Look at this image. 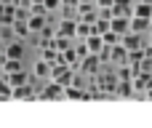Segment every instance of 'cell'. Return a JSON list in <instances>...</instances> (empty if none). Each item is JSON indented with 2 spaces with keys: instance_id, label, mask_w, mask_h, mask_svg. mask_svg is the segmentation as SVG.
Listing matches in <instances>:
<instances>
[{
  "instance_id": "cell-10",
  "label": "cell",
  "mask_w": 152,
  "mask_h": 128,
  "mask_svg": "<svg viewBox=\"0 0 152 128\" xmlns=\"http://www.w3.org/2000/svg\"><path fill=\"white\" fill-rule=\"evenodd\" d=\"M110 29H115L118 35H126L131 29V16H112L110 19Z\"/></svg>"
},
{
  "instance_id": "cell-1",
  "label": "cell",
  "mask_w": 152,
  "mask_h": 128,
  "mask_svg": "<svg viewBox=\"0 0 152 128\" xmlns=\"http://www.w3.org/2000/svg\"><path fill=\"white\" fill-rule=\"evenodd\" d=\"M102 69H104V61L99 59V53H86V56L80 59V75L94 78V75H99Z\"/></svg>"
},
{
  "instance_id": "cell-2",
  "label": "cell",
  "mask_w": 152,
  "mask_h": 128,
  "mask_svg": "<svg viewBox=\"0 0 152 128\" xmlns=\"http://www.w3.org/2000/svg\"><path fill=\"white\" fill-rule=\"evenodd\" d=\"M37 99H43V102H53V99H64V86H59V83H53V80H48L45 83V88L37 94Z\"/></svg>"
},
{
  "instance_id": "cell-25",
  "label": "cell",
  "mask_w": 152,
  "mask_h": 128,
  "mask_svg": "<svg viewBox=\"0 0 152 128\" xmlns=\"http://www.w3.org/2000/svg\"><path fill=\"white\" fill-rule=\"evenodd\" d=\"M43 5H45V11L51 13V11H59V8H61V0H43Z\"/></svg>"
},
{
  "instance_id": "cell-8",
  "label": "cell",
  "mask_w": 152,
  "mask_h": 128,
  "mask_svg": "<svg viewBox=\"0 0 152 128\" xmlns=\"http://www.w3.org/2000/svg\"><path fill=\"white\" fill-rule=\"evenodd\" d=\"M32 78H35V80H48V78H51V64H48L45 59H37V61L32 64Z\"/></svg>"
},
{
  "instance_id": "cell-14",
  "label": "cell",
  "mask_w": 152,
  "mask_h": 128,
  "mask_svg": "<svg viewBox=\"0 0 152 128\" xmlns=\"http://www.w3.org/2000/svg\"><path fill=\"white\" fill-rule=\"evenodd\" d=\"M150 27H152L150 19H144V16H131V32L144 35V32H150Z\"/></svg>"
},
{
  "instance_id": "cell-23",
  "label": "cell",
  "mask_w": 152,
  "mask_h": 128,
  "mask_svg": "<svg viewBox=\"0 0 152 128\" xmlns=\"http://www.w3.org/2000/svg\"><path fill=\"white\" fill-rule=\"evenodd\" d=\"M110 29V19H104V16H96V21H94V32L96 35H104Z\"/></svg>"
},
{
  "instance_id": "cell-27",
  "label": "cell",
  "mask_w": 152,
  "mask_h": 128,
  "mask_svg": "<svg viewBox=\"0 0 152 128\" xmlns=\"http://www.w3.org/2000/svg\"><path fill=\"white\" fill-rule=\"evenodd\" d=\"M0 48H3V32H0Z\"/></svg>"
},
{
  "instance_id": "cell-26",
  "label": "cell",
  "mask_w": 152,
  "mask_h": 128,
  "mask_svg": "<svg viewBox=\"0 0 152 128\" xmlns=\"http://www.w3.org/2000/svg\"><path fill=\"white\" fill-rule=\"evenodd\" d=\"M3 64H5V51L0 48V69H3Z\"/></svg>"
},
{
  "instance_id": "cell-17",
  "label": "cell",
  "mask_w": 152,
  "mask_h": 128,
  "mask_svg": "<svg viewBox=\"0 0 152 128\" xmlns=\"http://www.w3.org/2000/svg\"><path fill=\"white\" fill-rule=\"evenodd\" d=\"M115 96H120V99H131V96H136V94H134V86H131V80H118Z\"/></svg>"
},
{
  "instance_id": "cell-15",
  "label": "cell",
  "mask_w": 152,
  "mask_h": 128,
  "mask_svg": "<svg viewBox=\"0 0 152 128\" xmlns=\"http://www.w3.org/2000/svg\"><path fill=\"white\" fill-rule=\"evenodd\" d=\"M94 32V21H86V19H77V29H75V40H86L88 35Z\"/></svg>"
},
{
  "instance_id": "cell-21",
  "label": "cell",
  "mask_w": 152,
  "mask_h": 128,
  "mask_svg": "<svg viewBox=\"0 0 152 128\" xmlns=\"http://www.w3.org/2000/svg\"><path fill=\"white\" fill-rule=\"evenodd\" d=\"M19 69H24L21 59H5V64H3V75H11V72H19Z\"/></svg>"
},
{
  "instance_id": "cell-24",
  "label": "cell",
  "mask_w": 152,
  "mask_h": 128,
  "mask_svg": "<svg viewBox=\"0 0 152 128\" xmlns=\"http://www.w3.org/2000/svg\"><path fill=\"white\" fill-rule=\"evenodd\" d=\"M120 37H123V35H118L115 29H107V32L102 35V40H104V45H118V43H120Z\"/></svg>"
},
{
  "instance_id": "cell-22",
  "label": "cell",
  "mask_w": 152,
  "mask_h": 128,
  "mask_svg": "<svg viewBox=\"0 0 152 128\" xmlns=\"http://www.w3.org/2000/svg\"><path fill=\"white\" fill-rule=\"evenodd\" d=\"M8 99H13V88L5 78H0V102H8Z\"/></svg>"
},
{
  "instance_id": "cell-16",
  "label": "cell",
  "mask_w": 152,
  "mask_h": 128,
  "mask_svg": "<svg viewBox=\"0 0 152 128\" xmlns=\"http://www.w3.org/2000/svg\"><path fill=\"white\" fill-rule=\"evenodd\" d=\"M8 83H11V88H16V86H24V83H29V75L24 72V69H19V72H11V75H3Z\"/></svg>"
},
{
  "instance_id": "cell-4",
  "label": "cell",
  "mask_w": 152,
  "mask_h": 128,
  "mask_svg": "<svg viewBox=\"0 0 152 128\" xmlns=\"http://www.w3.org/2000/svg\"><path fill=\"white\" fill-rule=\"evenodd\" d=\"M13 21H16V5L3 3V0H0V27L11 29V24H13Z\"/></svg>"
},
{
  "instance_id": "cell-5",
  "label": "cell",
  "mask_w": 152,
  "mask_h": 128,
  "mask_svg": "<svg viewBox=\"0 0 152 128\" xmlns=\"http://www.w3.org/2000/svg\"><path fill=\"white\" fill-rule=\"evenodd\" d=\"M3 51H5V59H24V43L16 37L3 43Z\"/></svg>"
},
{
  "instance_id": "cell-7",
  "label": "cell",
  "mask_w": 152,
  "mask_h": 128,
  "mask_svg": "<svg viewBox=\"0 0 152 128\" xmlns=\"http://www.w3.org/2000/svg\"><path fill=\"white\" fill-rule=\"evenodd\" d=\"M110 64L112 67H120V64H128V51L118 43V45H110Z\"/></svg>"
},
{
  "instance_id": "cell-18",
  "label": "cell",
  "mask_w": 152,
  "mask_h": 128,
  "mask_svg": "<svg viewBox=\"0 0 152 128\" xmlns=\"http://www.w3.org/2000/svg\"><path fill=\"white\" fill-rule=\"evenodd\" d=\"M134 16H144L152 21V3H144V0H136L134 3Z\"/></svg>"
},
{
  "instance_id": "cell-20",
  "label": "cell",
  "mask_w": 152,
  "mask_h": 128,
  "mask_svg": "<svg viewBox=\"0 0 152 128\" xmlns=\"http://www.w3.org/2000/svg\"><path fill=\"white\" fill-rule=\"evenodd\" d=\"M53 45H56V51L61 53V51H67V48H72V45H75V37H64V35H56V37H53Z\"/></svg>"
},
{
  "instance_id": "cell-3",
  "label": "cell",
  "mask_w": 152,
  "mask_h": 128,
  "mask_svg": "<svg viewBox=\"0 0 152 128\" xmlns=\"http://www.w3.org/2000/svg\"><path fill=\"white\" fill-rule=\"evenodd\" d=\"M120 45L126 48V51H139V48H144V40H142V35L139 32H126L123 37H120Z\"/></svg>"
},
{
  "instance_id": "cell-11",
  "label": "cell",
  "mask_w": 152,
  "mask_h": 128,
  "mask_svg": "<svg viewBox=\"0 0 152 128\" xmlns=\"http://www.w3.org/2000/svg\"><path fill=\"white\" fill-rule=\"evenodd\" d=\"M11 35H13L16 40H24V37H29L32 32H29V24H27V19H16V21L11 24Z\"/></svg>"
},
{
  "instance_id": "cell-29",
  "label": "cell",
  "mask_w": 152,
  "mask_h": 128,
  "mask_svg": "<svg viewBox=\"0 0 152 128\" xmlns=\"http://www.w3.org/2000/svg\"><path fill=\"white\" fill-rule=\"evenodd\" d=\"M134 3H136V0H134Z\"/></svg>"
},
{
  "instance_id": "cell-13",
  "label": "cell",
  "mask_w": 152,
  "mask_h": 128,
  "mask_svg": "<svg viewBox=\"0 0 152 128\" xmlns=\"http://www.w3.org/2000/svg\"><path fill=\"white\" fill-rule=\"evenodd\" d=\"M83 43H86L88 53H99V51L104 48V40H102V35H96V32H91V35H88V37L83 40Z\"/></svg>"
},
{
  "instance_id": "cell-28",
  "label": "cell",
  "mask_w": 152,
  "mask_h": 128,
  "mask_svg": "<svg viewBox=\"0 0 152 128\" xmlns=\"http://www.w3.org/2000/svg\"><path fill=\"white\" fill-rule=\"evenodd\" d=\"M144 3H152V0H144Z\"/></svg>"
},
{
  "instance_id": "cell-6",
  "label": "cell",
  "mask_w": 152,
  "mask_h": 128,
  "mask_svg": "<svg viewBox=\"0 0 152 128\" xmlns=\"http://www.w3.org/2000/svg\"><path fill=\"white\" fill-rule=\"evenodd\" d=\"M75 29H77V16H72V19L64 16L56 24V35H64V37H75Z\"/></svg>"
},
{
  "instance_id": "cell-12",
  "label": "cell",
  "mask_w": 152,
  "mask_h": 128,
  "mask_svg": "<svg viewBox=\"0 0 152 128\" xmlns=\"http://www.w3.org/2000/svg\"><path fill=\"white\" fill-rule=\"evenodd\" d=\"M13 99H37V94H35V86L32 83H24V86H16L13 88Z\"/></svg>"
},
{
  "instance_id": "cell-19",
  "label": "cell",
  "mask_w": 152,
  "mask_h": 128,
  "mask_svg": "<svg viewBox=\"0 0 152 128\" xmlns=\"http://www.w3.org/2000/svg\"><path fill=\"white\" fill-rule=\"evenodd\" d=\"M40 59H45V61L53 67V64L59 61V51H56V45H43V48H40Z\"/></svg>"
},
{
  "instance_id": "cell-9",
  "label": "cell",
  "mask_w": 152,
  "mask_h": 128,
  "mask_svg": "<svg viewBox=\"0 0 152 128\" xmlns=\"http://www.w3.org/2000/svg\"><path fill=\"white\" fill-rule=\"evenodd\" d=\"M27 24H29V32H40L45 24H48V13H29L27 16Z\"/></svg>"
}]
</instances>
